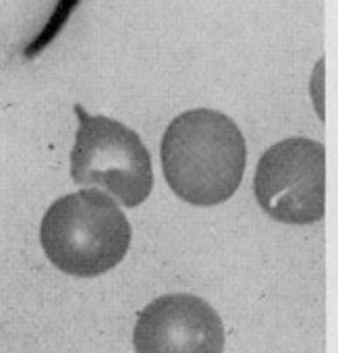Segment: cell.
<instances>
[{"mask_svg":"<svg viewBox=\"0 0 338 353\" xmlns=\"http://www.w3.org/2000/svg\"><path fill=\"white\" fill-rule=\"evenodd\" d=\"M160 160L177 198L191 206H218L231 200L243 181L247 143L224 112L193 108L166 127Z\"/></svg>","mask_w":338,"mask_h":353,"instance_id":"obj_1","label":"cell"},{"mask_svg":"<svg viewBox=\"0 0 338 353\" xmlns=\"http://www.w3.org/2000/svg\"><path fill=\"white\" fill-rule=\"evenodd\" d=\"M40 243L61 272L92 279L123 262L131 245V225L110 196L81 190L46 210Z\"/></svg>","mask_w":338,"mask_h":353,"instance_id":"obj_2","label":"cell"},{"mask_svg":"<svg viewBox=\"0 0 338 353\" xmlns=\"http://www.w3.org/2000/svg\"><path fill=\"white\" fill-rule=\"evenodd\" d=\"M81 3V0H59L52 15L48 17L46 26L42 28V32L34 38V42L23 50L25 59H36L40 52H44V48L50 46V42L63 32V28L67 26L71 13L77 9V5Z\"/></svg>","mask_w":338,"mask_h":353,"instance_id":"obj_6","label":"cell"},{"mask_svg":"<svg viewBox=\"0 0 338 353\" xmlns=\"http://www.w3.org/2000/svg\"><path fill=\"white\" fill-rule=\"evenodd\" d=\"M326 59L321 57L315 67H313V73H311V79H309V96H311V102H313V108L317 112V119L324 123L326 121Z\"/></svg>","mask_w":338,"mask_h":353,"instance_id":"obj_7","label":"cell"},{"mask_svg":"<svg viewBox=\"0 0 338 353\" xmlns=\"http://www.w3.org/2000/svg\"><path fill=\"white\" fill-rule=\"evenodd\" d=\"M79 129L71 152V176L77 185H98L123 206L143 204L154 185V170L147 148L127 125L87 114L75 106Z\"/></svg>","mask_w":338,"mask_h":353,"instance_id":"obj_3","label":"cell"},{"mask_svg":"<svg viewBox=\"0 0 338 353\" xmlns=\"http://www.w3.org/2000/svg\"><path fill=\"white\" fill-rule=\"evenodd\" d=\"M224 324L218 312L191 293H171L149 301L135 324V353H222Z\"/></svg>","mask_w":338,"mask_h":353,"instance_id":"obj_5","label":"cell"},{"mask_svg":"<svg viewBox=\"0 0 338 353\" xmlns=\"http://www.w3.org/2000/svg\"><path fill=\"white\" fill-rule=\"evenodd\" d=\"M260 208L284 225H313L326 214V148L309 137L270 145L253 174Z\"/></svg>","mask_w":338,"mask_h":353,"instance_id":"obj_4","label":"cell"}]
</instances>
